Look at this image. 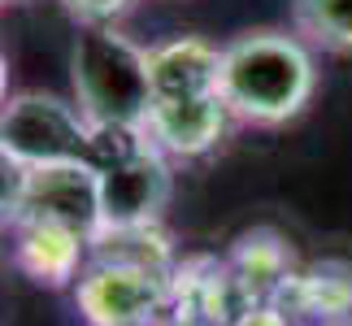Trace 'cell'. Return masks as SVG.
<instances>
[{"label":"cell","instance_id":"obj_1","mask_svg":"<svg viewBox=\"0 0 352 326\" xmlns=\"http://www.w3.org/2000/svg\"><path fill=\"white\" fill-rule=\"evenodd\" d=\"M318 65L300 35L287 31H248L222 44L218 96L235 122L283 127L314 100Z\"/></svg>","mask_w":352,"mask_h":326},{"label":"cell","instance_id":"obj_2","mask_svg":"<svg viewBox=\"0 0 352 326\" xmlns=\"http://www.w3.org/2000/svg\"><path fill=\"white\" fill-rule=\"evenodd\" d=\"M74 105L91 127H144L157 91L148 78V48L118 31V22H87L70 52Z\"/></svg>","mask_w":352,"mask_h":326},{"label":"cell","instance_id":"obj_3","mask_svg":"<svg viewBox=\"0 0 352 326\" xmlns=\"http://www.w3.org/2000/svg\"><path fill=\"white\" fill-rule=\"evenodd\" d=\"M91 122L74 100L52 91H13L0 109V157L22 170L87 161Z\"/></svg>","mask_w":352,"mask_h":326},{"label":"cell","instance_id":"obj_4","mask_svg":"<svg viewBox=\"0 0 352 326\" xmlns=\"http://www.w3.org/2000/svg\"><path fill=\"white\" fill-rule=\"evenodd\" d=\"M70 301L87 326H153L170 318V274L118 261H87L70 287Z\"/></svg>","mask_w":352,"mask_h":326},{"label":"cell","instance_id":"obj_5","mask_svg":"<svg viewBox=\"0 0 352 326\" xmlns=\"http://www.w3.org/2000/svg\"><path fill=\"white\" fill-rule=\"evenodd\" d=\"M100 179V226H148L161 222L174 196V161L161 148L140 153L96 170Z\"/></svg>","mask_w":352,"mask_h":326},{"label":"cell","instance_id":"obj_6","mask_svg":"<svg viewBox=\"0 0 352 326\" xmlns=\"http://www.w3.org/2000/svg\"><path fill=\"white\" fill-rule=\"evenodd\" d=\"M22 217L74 226L83 235H96L100 226V179L87 161H61V166L26 170V200Z\"/></svg>","mask_w":352,"mask_h":326},{"label":"cell","instance_id":"obj_7","mask_svg":"<svg viewBox=\"0 0 352 326\" xmlns=\"http://www.w3.org/2000/svg\"><path fill=\"white\" fill-rule=\"evenodd\" d=\"M91 261V235L44 217H22L13 226V265L31 283L52 292H70Z\"/></svg>","mask_w":352,"mask_h":326},{"label":"cell","instance_id":"obj_8","mask_svg":"<svg viewBox=\"0 0 352 326\" xmlns=\"http://www.w3.org/2000/svg\"><path fill=\"white\" fill-rule=\"evenodd\" d=\"M231 109L226 100L213 96H179V100H153L148 109V140L153 148H161L170 161H196L213 153L222 144V135L231 131Z\"/></svg>","mask_w":352,"mask_h":326},{"label":"cell","instance_id":"obj_9","mask_svg":"<svg viewBox=\"0 0 352 326\" xmlns=\"http://www.w3.org/2000/svg\"><path fill=\"white\" fill-rule=\"evenodd\" d=\"M148 78L157 100L213 96L222 78V44L205 35H170L148 44Z\"/></svg>","mask_w":352,"mask_h":326},{"label":"cell","instance_id":"obj_10","mask_svg":"<svg viewBox=\"0 0 352 326\" xmlns=\"http://www.w3.org/2000/svg\"><path fill=\"white\" fill-rule=\"evenodd\" d=\"M278 305L300 322L318 318L322 326H352V265L348 261H318L305 274H292L278 292Z\"/></svg>","mask_w":352,"mask_h":326},{"label":"cell","instance_id":"obj_11","mask_svg":"<svg viewBox=\"0 0 352 326\" xmlns=\"http://www.w3.org/2000/svg\"><path fill=\"white\" fill-rule=\"evenodd\" d=\"M226 270L239 279V287L252 296V301H278V292L287 287L292 270V248L278 230L256 226L243 230L235 239V248L226 252Z\"/></svg>","mask_w":352,"mask_h":326},{"label":"cell","instance_id":"obj_12","mask_svg":"<svg viewBox=\"0 0 352 326\" xmlns=\"http://www.w3.org/2000/svg\"><path fill=\"white\" fill-rule=\"evenodd\" d=\"M91 261H118V265H140L153 274H174L179 252L161 222L148 226H96L91 235Z\"/></svg>","mask_w":352,"mask_h":326},{"label":"cell","instance_id":"obj_13","mask_svg":"<svg viewBox=\"0 0 352 326\" xmlns=\"http://www.w3.org/2000/svg\"><path fill=\"white\" fill-rule=\"evenodd\" d=\"M296 26L331 52H352V0H296Z\"/></svg>","mask_w":352,"mask_h":326},{"label":"cell","instance_id":"obj_14","mask_svg":"<svg viewBox=\"0 0 352 326\" xmlns=\"http://www.w3.org/2000/svg\"><path fill=\"white\" fill-rule=\"evenodd\" d=\"M22 200H26V170L0 157V230H13L22 222Z\"/></svg>","mask_w":352,"mask_h":326},{"label":"cell","instance_id":"obj_15","mask_svg":"<svg viewBox=\"0 0 352 326\" xmlns=\"http://www.w3.org/2000/svg\"><path fill=\"white\" fill-rule=\"evenodd\" d=\"M131 5H135V0H65V9L78 18V26H87V22H118Z\"/></svg>","mask_w":352,"mask_h":326},{"label":"cell","instance_id":"obj_16","mask_svg":"<svg viewBox=\"0 0 352 326\" xmlns=\"http://www.w3.org/2000/svg\"><path fill=\"white\" fill-rule=\"evenodd\" d=\"M231 326H300V322H296L278 301H252Z\"/></svg>","mask_w":352,"mask_h":326},{"label":"cell","instance_id":"obj_17","mask_svg":"<svg viewBox=\"0 0 352 326\" xmlns=\"http://www.w3.org/2000/svg\"><path fill=\"white\" fill-rule=\"evenodd\" d=\"M9 96H13V91H9V61H5V52H0V109H5Z\"/></svg>","mask_w":352,"mask_h":326},{"label":"cell","instance_id":"obj_18","mask_svg":"<svg viewBox=\"0 0 352 326\" xmlns=\"http://www.w3.org/2000/svg\"><path fill=\"white\" fill-rule=\"evenodd\" d=\"M153 326H174V322H170V318H166V322H153Z\"/></svg>","mask_w":352,"mask_h":326}]
</instances>
